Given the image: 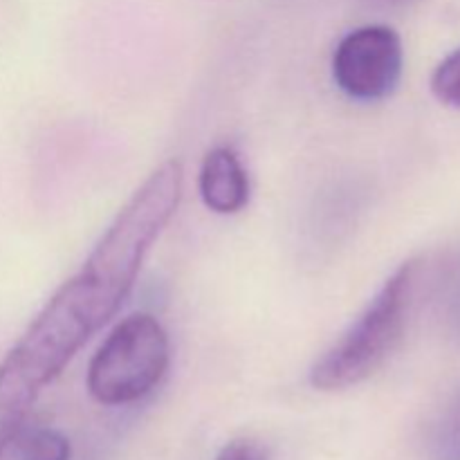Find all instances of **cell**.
<instances>
[{
  "label": "cell",
  "instance_id": "cell-1",
  "mask_svg": "<svg viewBox=\"0 0 460 460\" xmlns=\"http://www.w3.org/2000/svg\"><path fill=\"white\" fill-rule=\"evenodd\" d=\"M420 261L400 265L353 326L313 364L310 385L317 391H344L362 385L394 355L411 322Z\"/></svg>",
  "mask_w": 460,
  "mask_h": 460
},
{
  "label": "cell",
  "instance_id": "cell-2",
  "mask_svg": "<svg viewBox=\"0 0 460 460\" xmlns=\"http://www.w3.org/2000/svg\"><path fill=\"white\" fill-rule=\"evenodd\" d=\"M171 344L153 314L137 313L117 323L88 367V391L103 407L146 398L169 371Z\"/></svg>",
  "mask_w": 460,
  "mask_h": 460
},
{
  "label": "cell",
  "instance_id": "cell-3",
  "mask_svg": "<svg viewBox=\"0 0 460 460\" xmlns=\"http://www.w3.org/2000/svg\"><path fill=\"white\" fill-rule=\"evenodd\" d=\"M404 67L398 31L386 25H364L349 31L332 54L337 88L358 102H380L395 93Z\"/></svg>",
  "mask_w": 460,
  "mask_h": 460
},
{
  "label": "cell",
  "instance_id": "cell-4",
  "mask_svg": "<svg viewBox=\"0 0 460 460\" xmlns=\"http://www.w3.org/2000/svg\"><path fill=\"white\" fill-rule=\"evenodd\" d=\"M202 202L220 216H234L250 202V175L241 157L229 146H216L205 155L200 166Z\"/></svg>",
  "mask_w": 460,
  "mask_h": 460
},
{
  "label": "cell",
  "instance_id": "cell-5",
  "mask_svg": "<svg viewBox=\"0 0 460 460\" xmlns=\"http://www.w3.org/2000/svg\"><path fill=\"white\" fill-rule=\"evenodd\" d=\"M427 449L431 460H460V389L431 425Z\"/></svg>",
  "mask_w": 460,
  "mask_h": 460
},
{
  "label": "cell",
  "instance_id": "cell-6",
  "mask_svg": "<svg viewBox=\"0 0 460 460\" xmlns=\"http://www.w3.org/2000/svg\"><path fill=\"white\" fill-rule=\"evenodd\" d=\"M21 460H70V440L52 427L22 429L16 438Z\"/></svg>",
  "mask_w": 460,
  "mask_h": 460
},
{
  "label": "cell",
  "instance_id": "cell-7",
  "mask_svg": "<svg viewBox=\"0 0 460 460\" xmlns=\"http://www.w3.org/2000/svg\"><path fill=\"white\" fill-rule=\"evenodd\" d=\"M431 93L445 103V106L460 111V49L445 57L438 63L431 76Z\"/></svg>",
  "mask_w": 460,
  "mask_h": 460
},
{
  "label": "cell",
  "instance_id": "cell-8",
  "mask_svg": "<svg viewBox=\"0 0 460 460\" xmlns=\"http://www.w3.org/2000/svg\"><path fill=\"white\" fill-rule=\"evenodd\" d=\"M216 460H265V452L256 440L234 438L220 449Z\"/></svg>",
  "mask_w": 460,
  "mask_h": 460
},
{
  "label": "cell",
  "instance_id": "cell-9",
  "mask_svg": "<svg viewBox=\"0 0 460 460\" xmlns=\"http://www.w3.org/2000/svg\"><path fill=\"white\" fill-rule=\"evenodd\" d=\"M456 319H458V323H460V292H458V299H456Z\"/></svg>",
  "mask_w": 460,
  "mask_h": 460
},
{
  "label": "cell",
  "instance_id": "cell-10",
  "mask_svg": "<svg viewBox=\"0 0 460 460\" xmlns=\"http://www.w3.org/2000/svg\"><path fill=\"white\" fill-rule=\"evenodd\" d=\"M389 3H402V0H389Z\"/></svg>",
  "mask_w": 460,
  "mask_h": 460
}]
</instances>
